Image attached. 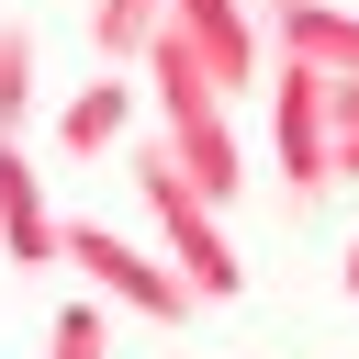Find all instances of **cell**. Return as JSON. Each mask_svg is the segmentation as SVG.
I'll return each instance as SVG.
<instances>
[{
    "mask_svg": "<svg viewBox=\"0 0 359 359\" xmlns=\"http://www.w3.org/2000/svg\"><path fill=\"white\" fill-rule=\"evenodd\" d=\"M135 202L157 213V236H168V269L202 292V303H236L247 292V269H236V236H224V202L168 157V135H135Z\"/></svg>",
    "mask_w": 359,
    "mask_h": 359,
    "instance_id": "obj_1",
    "label": "cell"
},
{
    "mask_svg": "<svg viewBox=\"0 0 359 359\" xmlns=\"http://www.w3.org/2000/svg\"><path fill=\"white\" fill-rule=\"evenodd\" d=\"M34 112V22H0V146L22 135Z\"/></svg>",
    "mask_w": 359,
    "mask_h": 359,
    "instance_id": "obj_9",
    "label": "cell"
},
{
    "mask_svg": "<svg viewBox=\"0 0 359 359\" xmlns=\"http://www.w3.org/2000/svg\"><path fill=\"white\" fill-rule=\"evenodd\" d=\"M168 34L202 56V79H213L224 101L258 90V45H269V11H258V0H168Z\"/></svg>",
    "mask_w": 359,
    "mask_h": 359,
    "instance_id": "obj_4",
    "label": "cell"
},
{
    "mask_svg": "<svg viewBox=\"0 0 359 359\" xmlns=\"http://www.w3.org/2000/svg\"><path fill=\"white\" fill-rule=\"evenodd\" d=\"M123 135H135V90H123V79H90V90L56 101V146H67V157H101V146H123Z\"/></svg>",
    "mask_w": 359,
    "mask_h": 359,
    "instance_id": "obj_7",
    "label": "cell"
},
{
    "mask_svg": "<svg viewBox=\"0 0 359 359\" xmlns=\"http://www.w3.org/2000/svg\"><path fill=\"white\" fill-rule=\"evenodd\" d=\"M337 180H359V79H337Z\"/></svg>",
    "mask_w": 359,
    "mask_h": 359,
    "instance_id": "obj_11",
    "label": "cell"
},
{
    "mask_svg": "<svg viewBox=\"0 0 359 359\" xmlns=\"http://www.w3.org/2000/svg\"><path fill=\"white\" fill-rule=\"evenodd\" d=\"M45 359H112V325H101V303H90V292H79V303H56Z\"/></svg>",
    "mask_w": 359,
    "mask_h": 359,
    "instance_id": "obj_10",
    "label": "cell"
},
{
    "mask_svg": "<svg viewBox=\"0 0 359 359\" xmlns=\"http://www.w3.org/2000/svg\"><path fill=\"white\" fill-rule=\"evenodd\" d=\"M56 258H67L101 303H123V314H146V325H191V314H202V292H191L180 269H157V258H146L135 236H112V224H67Z\"/></svg>",
    "mask_w": 359,
    "mask_h": 359,
    "instance_id": "obj_2",
    "label": "cell"
},
{
    "mask_svg": "<svg viewBox=\"0 0 359 359\" xmlns=\"http://www.w3.org/2000/svg\"><path fill=\"white\" fill-rule=\"evenodd\" d=\"M269 157H280L292 202H314L337 180V79L325 67H280L269 79Z\"/></svg>",
    "mask_w": 359,
    "mask_h": 359,
    "instance_id": "obj_3",
    "label": "cell"
},
{
    "mask_svg": "<svg viewBox=\"0 0 359 359\" xmlns=\"http://www.w3.org/2000/svg\"><path fill=\"white\" fill-rule=\"evenodd\" d=\"M157 34H168V0H101V11H90V45H101L112 67H146Z\"/></svg>",
    "mask_w": 359,
    "mask_h": 359,
    "instance_id": "obj_8",
    "label": "cell"
},
{
    "mask_svg": "<svg viewBox=\"0 0 359 359\" xmlns=\"http://www.w3.org/2000/svg\"><path fill=\"white\" fill-rule=\"evenodd\" d=\"M56 236H67V224L45 213L34 157H22V146H0V258H11V269H45V258H56Z\"/></svg>",
    "mask_w": 359,
    "mask_h": 359,
    "instance_id": "obj_6",
    "label": "cell"
},
{
    "mask_svg": "<svg viewBox=\"0 0 359 359\" xmlns=\"http://www.w3.org/2000/svg\"><path fill=\"white\" fill-rule=\"evenodd\" d=\"M348 292H359V247H348Z\"/></svg>",
    "mask_w": 359,
    "mask_h": 359,
    "instance_id": "obj_12",
    "label": "cell"
},
{
    "mask_svg": "<svg viewBox=\"0 0 359 359\" xmlns=\"http://www.w3.org/2000/svg\"><path fill=\"white\" fill-rule=\"evenodd\" d=\"M258 11H269V45H280V67L359 79V11H337V0H258Z\"/></svg>",
    "mask_w": 359,
    "mask_h": 359,
    "instance_id": "obj_5",
    "label": "cell"
}]
</instances>
